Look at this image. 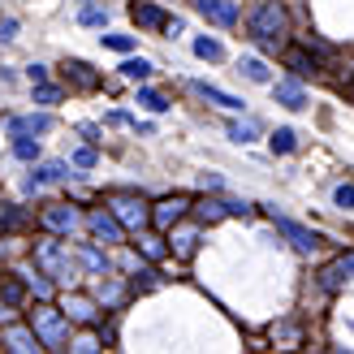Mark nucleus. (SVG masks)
Listing matches in <instances>:
<instances>
[{"label":"nucleus","mask_w":354,"mask_h":354,"mask_svg":"<svg viewBox=\"0 0 354 354\" xmlns=\"http://www.w3.org/2000/svg\"><path fill=\"white\" fill-rule=\"evenodd\" d=\"M61 86H48V82H39V86H35V104H61Z\"/></svg>","instance_id":"7c9ffc66"},{"label":"nucleus","mask_w":354,"mask_h":354,"mask_svg":"<svg viewBox=\"0 0 354 354\" xmlns=\"http://www.w3.org/2000/svg\"><path fill=\"white\" fill-rule=\"evenodd\" d=\"M350 91H354V74H350Z\"/></svg>","instance_id":"49530a36"},{"label":"nucleus","mask_w":354,"mask_h":354,"mask_svg":"<svg viewBox=\"0 0 354 354\" xmlns=\"http://www.w3.org/2000/svg\"><path fill=\"white\" fill-rule=\"evenodd\" d=\"M78 22H82V26H104V22H109V13H104V9H95V5H82Z\"/></svg>","instance_id":"c756f323"},{"label":"nucleus","mask_w":354,"mask_h":354,"mask_svg":"<svg viewBox=\"0 0 354 354\" xmlns=\"http://www.w3.org/2000/svg\"><path fill=\"white\" fill-rule=\"evenodd\" d=\"M13 156H17V160H35V156H39V138H17V143H13Z\"/></svg>","instance_id":"c85d7f7f"},{"label":"nucleus","mask_w":354,"mask_h":354,"mask_svg":"<svg viewBox=\"0 0 354 354\" xmlns=\"http://www.w3.org/2000/svg\"><path fill=\"white\" fill-rule=\"evenodd\" d=\"M69 350H78V354H91V350H100V342H95V337H78V342L69 346Z\"/></svg>","instance_id":"ea45409f"},{"label":"nucleus","mask_w":354,"mask_h":354,"mask_svg":"<svg viewBox=\"0 0 354 354\" xmlns=\"http://www.w3.org/2000/svg\"><path fill=\"white\" fill-rule=\"evenodd\" d=\"M104 48H113V52H130V48H134V35H104Z\"/></svg>","instance_id":"c9c22d12"},{"label":"nucleus","mask_w":354,"mask_h":354,"mask_svg":"<svg viewBox=\"0 0 354 354\" xmlns=\"http://www.w3.org/2000/svg\"><path fill=\"white\" fill-rule=\"evenodd\" d=\"M190 91H194V95H203L207 104H216V109H229V113H238V109H242V100H238V95L221 91V86H212V82H190Z\"/></svg>","instance_id":"2eb2a0df"},{"label":"nucleus","mask_w":354,"mask_h":354,"mask_svg":"<svg viewBox=\"0 0 354 354\" xmlns=\"http://www.w3.org/2000/svg\"><path fill=\"white\" fill-rule=\"evenodd\" d=\"M333 199H337V207H346V212H354V186H350V182H342L337 190H333Z\"/></svg>","instance_id":"e433bc0d"},{"label":"nucleus","mask_w":354,"mask_h":354,"mask_svg":"<svg viewBox=\"0 0 354 354\" xmlns=\"http://www.w3.org/2000/svg\"><path fill=\"white\" fill-rule=\"evenodd\" d=\"M35 263H39L52 281H69V277H74V268H78V259H69V251H65L61 242H52V238L35 242Z\"/></svg>","instance_id":"7ed1b4c3"},{"label":"nucleus","mask_w":354,"mask_h":354,"mask_svg":"<svg viewBox=\"0 0 354 354\" xmlns=\"http://www.w3.org/2000/svg\"><path fill=\"white\" fill-rule=\"evenodd\" d=\"M286 65H290V74H298V78H307V74H315V61L307 57V52H286Z\"/></svg>","instance_id":"4be33fe9"},{"label":"nucleus","mask_w":354,"mask_h":354,"mask_svg":"<svg viewBox=\"0 0 354 354\" xmlns=\"http://www.w3.org/2000/svg\"><path fill=\"white\" fill-rule=\"evenodd\" d=\"M121 74H126V78H134V82H143V78H151V61H143V57H130L126 65H121Z\"/></svg>","instance_id":"b1692460"},{"label":"nucleus","mask_w":354,"mask_h":354,"mask_svg":"<svg viewBox=\"0 0 354 354\" xmlns=\"http://www.w3.org/2000/svg\"><path fill=\"white\" fill-rule=\"evenodd\" d=\"M194 212H199V221H203V225H216L221 216H229V207H225V203H199Z\"/></svg>","instance_id":"cd10ccee"},{"label":"nucleus","mask_w":354,"mask_h":354,"mask_svg":"<svg viewBox=\"0 0 354 354\" xmlns=\"http://www.w3.org/2000/svg\"><path fill=\"white\" fill-rule=\"evenodd\" d=\"M186 207H190V199H186V194H173V199H160V203L151 207V225L169 234V229H173L177 221L186 216Z\"/></svg>","instance_id":"0eeeda50"},{"label":"nucleus","mask_w":354,"mask_h":354,"mask_svg":"<svg viewBox=\"0 0 354 354\" xmlns=\"http://www.w3.org/2000/svg\"><path fill=\"white\" fill-rule=\"evenodd\" d=\"M22 281H0V298H5V303H22Z\"/></svg>","instance_id":"72a5a7b5"},{"label":"nucleus","mask_w":354,"mask_h":354,"mask_svg":"<svg viewBox=\"0 0 354 354\" xmlns=\"http://www.w3.org/2000/svg\"><path fill=\"white\" fill-rule=\"evenodd\" d=\"M194 52H199L203 61H221V57H225V48H221L216 39H207V35H203V39H194Z\"/></svg>","instance_id":"bb28decb"},{"label":"nucleus","mask_w":354,"mask_h":354,"mask_svg":"<svg viewBox=\"0 0 354 354\" xmlns=\"http://www.w3.org/2000/svg\"><path fill=\"white\" fill-rule=\"evenodd\" d=\"M65 311H69V320H78V324H100V307L91 303V298H82V294H69Z\"/></svg>","instance_id":"dca6fc26"},{"label":"nucleus","mask_w":354,"mask_h":354,"mask_svg":"<svg viewBox=\"0 0 354 354\" xmlns=\"http://www.w3.org/2000/svg\"><path fill=\"white\" fill-rule=\"evenodd\" d=\"M268 143H272V151H281V156H286V151H294V147H298V134L281 126V130H277V134L268 138Z\"/></svg>","instance_id":"a878e982"},{"label":"nucleus","mask_w":354,"mask_h":354,"mask_svg":"<svg viewBox=\"0 0 354 354\" xmlns=\"http://www.w3.org/2000/svg\"><path fill=\"white\" fill-rule=\"evenodd\" d=\"M229 138L234 143H251V138H259V126L255 121H229Z\"/></svg>","instance_id":"5701e85b"},{"label":"nucleus","mask_w":354,"mask_h":354,"mask_svg":"<svg viewBox=\"0 0 354 354\" xmlns=\"http://www.w3.org/2000/svg\"><path fill=\"white\" fill-rule=\"evenodd\" d=\"M65 78L74 86H82V91H95V86H100V74L86 61H65Z\"/></svg>","instance_id":"6ab92c4d"},{"label":"nucleus","mask_w":354,"mask_h":354,"mask_svg":"<svg viewBox=\"0 0 354 354\" xmlns=\"http://www.w3.org/2000/svg\"><path fill=\"white\" fill-rule=\"evenodd\" d=\"M0 342H5V350H13V354H35V350H48L39 333H35V328H22V324H9Z\"/></svg>","instance_id":"6e6552de"},{"label":"nucleus","mask_w":354,"mask_h":354,"mask_svg":"<svg viewBox=\"0 0 354 354\" xmlns=\"http://www.w3.org/2000/svg\"><path fill=\"white\" fill-rule=\"evenodd\" d=\"M0 324H13V303H5V298H0Z\"/></svg>","instance_id":"37998d69"},{"label":"nucleus","mask_w":354,"mask_h":354,"mask_svg":"<svg viewBox=\"0 0 354 354\" xmlns=\"http://www.w3.org/2000/svg\"><path fill=\"white\" fill-rule=\"evenodd\" d=\"M13 35H17V22H13V17H5V22H0V39H5V44H9V39H13Z\"/></svg>","instance_id":"a19ab883"},{"label":"nucleus","mask_w":354,"mask_h":354,"mask_svg":"<svg viewBox=\"0 0 354 354\" xmlns=\"http://www.w3.org/2000/svg\"><path fill=\"white\" fill-rule=\"evenodd\" d=\"M229 207V216H251V203H242V199H225Z\"/></svg>","instance_id":"4c0bfd02"},{"label":"nucleus","mask_w":354,"mask_h":354,"mask_svg":"<svg viewBox=\"0 0 354 354\" xmlns=\"http://www.w3.org/2000/svg\"><path fill=\"white\" fill-rule=\"evenodd\" d=\"M238 74L246 82H259V86H272V74H268V65H263L259 57H242L238 61Z\"/></svg>","instance_id":"412c9836"},{"label":"nucleus","mask_w":354,"mask_h":354,"mask_svg":"<svg viewBox=\"0 0 354 354\" xmlns=\"http://www.w3.org/2000/svg\"><path fill=\"white\" fill-rule=\"evenodd\" d=\"M138 104H143V109H151V113H165V109H169V100H165L160 91H138Z\"/></svg>","instance_id":"2f4dec72"},{"label":"nucleus","mask_w":354,"mask_h":354,"mask_svg":"<svg viewBox=\"0 0 354 354\" xmlns=\"http://www.w3.org/2000/svg\"><path fill=\"white\" fill-rule=\"evenodd\" d=\"M0 225H5V229H17V225H22V212H5V221H0Z\"/></svg>","instance_id":"c03bdc74"},{"label":"nucleus","mask_w":354,"mask_h":354,"mask_svg":"<svg viewBox=\"0 0 354 354\" xmlns=\"http://www.w3.org/2000/svg\"><path fill=\"white\" fill-rule=\"evenodd\" d=\"M272 95H277V104H286V109H307V91H303V82H298V74L272 82Z\"/></svg>","instance_id":"ddd939ff"},{"label":"nucleus","mask_w":354,"mask_h":354,"mask_svg":"<svg viewBox=\"0 0 354 354\" xmlns=\"http://www.w3.org/2000/svg\"><path fill=\"white\" fill-rule=\"evenodd\" d=\"M65 173H69L65 160H44L39 169H35V177L26 182V190H39V186H52V182H65Z\"/></svg>","instance_id":"f3484780"},{"label":"nucleus","mask_w":354,"mask_h":354,"mask_svg":"<svg viewBox=\"0 0 354 354\" xmlns=\"http://www.w3.org/2000/svg\"><path fill=\"white\" fill-rule=\"evenodd\" d=\"M86 229H91L95 242H121V238H126V225L117 221L113 207L109 212H91V216H86Z\"/></svg>","instance_id":"39448f33"},{"label":"nucleus","mask_w":354,"mask_h":354,"mask_svg":"<svg viewBox=\"0 0 354 354\" xmlns=\"http://www.w3.org/2000/svg\"><path fill=\"white\" fill-rule=\"evenodd\" d=\"M138 246H143L147 259H165V242H160V238H147V234H143V238H138Z\"/></svg>","instance_id":"f704fd0d"},{"label":"nucleus","mask_w":354,"mask_h":354,"mask_svg":"<svg viewBox=\"0 0 354 354\" xmlns=\"http://www.w3.org/2000/svg\"><path fill=\"white\" fill-rule=\"evenodd\" d=\"M26 286H30V290H35V294H39V298H44V303H48V298H52V286H57V281H52V277L44 272V277H30V281H26Z\"/></svg>","instance_id":"473e14b6"},{"label":"nucleus","mask_w":354,"mask_h":354,"mask_svg":"<svg viewBox=\"0 0 354 354\" xmlns=\"http://www.w3.org/2000/svg\"><path fill=\"white\" fill-rule=\"evenodd\" d=\"M134 290H156V286H160V272H156V268H138V263H134Z\"/></svg>","instance_id":"393cba45"},{"label":"nucleus","mask_w":354,"mask_h":354,"mask_svg":"<svg viewBox=\"0 0 354 354\" xmlns=\"http://www.w3.org/2000/svg\"><path fill=\"white\" fill-rule=\"evenodd\" d=\"M78 263H82V268L91 272V277H109V268H113V263L104 259V251H100V246H91V242H82V246H78Z\"/></svg>","instance_id":"a211bd4d"},{"label":"nucleus","mask_w":354,"mask_h":354,"mask_svg":"<svg viewBox=\"0 0 354 354\" xmlns=\"http://www.w3.org/2000/svg\"><path fill=\"white\" fill-rule=\"evenodd\" d=\"M130 17H134L138 26H147V30H169V13L160 5H151V0H134Z\"/></svg>","instance_id":"f8f14e48"},{"label":"nucleus","mask_w":354,"mask_h":354,"mask_svg":"<svg viewBox=\"0 0 354 354\" xmlns=\"http://www.w3.org/2000/svg\"><path fill=\"white\" fill-rule=\"evenodd\" d=\"M65 315H69V311H57V307H48V303L30 311V328L44 337L48 350H61V346L69 342V320H65Z\"/></svg>","instance_id":"f03ea898"},{"label":"nucleus","mask_w":354,"mask_h":354,"mask_svg":"<svg viewBox=\"0 0 354 354\" xmlns=\"http://www.w3.org/2000/svg\"><path fill=\"white\" fill-rule=\"evenodd\" d=\"M194 9L216 26H238V5L234 0H194Z\"/></svg>","instance_id":"9d476101"},{"label":"nucleus","mask_w":354,"mask_h":354,"mask_svg":"<svg viewBox=\"0 0 354 354\" xmlns=\"http://www.w3.org/2000/svg\"><path fill=\"white\" fill-rule=\"evenodd\" d=\"M350 277H354V255H342L337 263H328V268L320 272V286H324V290L333 294V290H342Z\"/></svg>","instance_id":"4468645a"},{"label":"nucleus","mask_w":354,"mask_h":354,"mask_svg":"<svg viewBox=\"0 0 354 354\" xmlns=\"http://www.w3.org/2000/svg\"><path fill=\"white\" fill-rule=\"evenodd\" d=\"M74 165H78V169H91V165H95V151H91V147L74 151Z\"/></svg>","instance_id":"58836bf2"},{"label":"nucleus","mask_w":354,"mask_h":354,"mask_svg":"<svg viewBox=\"0 0 354 354\" xmlns=\"http://www.w3.org/2000/svg\"><path fill=\"white\" fill-rule=\"evenodd\" d=\"M109 207L117 212V221L126 225V229H134V234H138V229H143V225L151 221V207H147L143 199H134V194H117V199H113Z\"/></svg>","instance_id":"20e7f679"},{"label":"nucleus","mask_w":354,"mask_h":354,"mask_svg":"<svg viewBox=\"0 0 354 354\" xmlns=\"http://www.w3.org/2000/svg\"><path fill=\"white\" fill-rule=\"evenodd\" d=\"M104 303H121V286H113V281H109V286H104Z\"/></svg>","instance_id":"79ce46f5"},{"label":"nucleus","mask_w":354,"mask_h":354,"mask_svg":"<svg viewBox=\"0 0 354 354\" xmlns=\"http://www.w3.org/2000/svg\"><path fill=\"white\" fill-rule=\"evenodd\" d=\"M52 130V117L48 113H26V117H9V138H35V134H48Z\"/></svg>","instance_id":"9b49d317"},{"label":"nucleus","mask_w":354,"mask_h":354,"mask_svg":"<svg viewBox=\"0 0 354 354\" xmlns=\"http://www.w3.org/2000/svg\"><path fill=\"white\" fill-rule=\"evenodd\" d=\"M286 9L277 5V0H263V5L251 13V39L259 44V48H268V52H277V44H281V35H286Z\"/></svg>","instance_id":"f257e3e1"},{"label":"nucleus","mask_w":354,"mask_h":354,"mask_svg":"<svg viewBox=\"0 0 354 354\" xmlns=\"http://www.w3.org/2000/svg\"><path fill=\"white\" fill-rule=\"evenodd\" d=\"M39 221H44L48 234H74V229H78V212L69 203H52V207H44Z\"/></svg>","instance_id":"1a4fd4ad"},{"label":"nucleus","mask_w":354,"mask_h":354,"mask_svg":"<svg viewBox=\"0 0 354 354\" xmlns=\"http://www.w3.org/2000/svg\"><path fill=\"white\" fill-rule=\"evenodd\" d=\"M26 74H30V82H44V78H48V69H44V65H30Z\"/></svg>","instance_id":"a18cd8bd"},{"label":"nucleus","mask_w":354,"mask_h":354,"mask_svg":"<svg viewBox=\"0 0 354 354\" xmlns=\"http://www.w3.org/2000/svg\"><path fill=\"white\" fill-rule=\"evenodd\" d=\"M272 225L294 242V251H303V255H311L315 246H320V234H311L307 225H298V221H290V216H277V212H272Z\"/></svg>","instance_id":"423d86ee"},{"label":"nucleus","mask_w":354,"mask_h":354,"mask_svg":"<svg viewBox=\"0 0 354 354\" xmlns=\"http://www.w3.org/2000/svg\"><path fill=\"white\" fill-rule=\"evenodd\" d=\"M169 234H173L169 242H173V255H177V259H190L194 251H199V229H177V225H173Z\"/></svg>","instance_id":"aec40b11"}]
</instances>
